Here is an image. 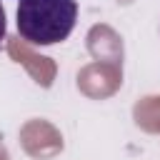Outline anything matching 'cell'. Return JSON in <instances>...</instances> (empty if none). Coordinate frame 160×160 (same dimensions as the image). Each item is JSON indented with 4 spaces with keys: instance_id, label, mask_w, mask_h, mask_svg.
I'll use <instances>...</instances> for the list:
<instances>
[{
    "instance_id": "6da1fadb",
    "label": "cell",
    "mask_w": 160,
    "mask_h": 160,
    "mask_svg": "<svg viewBox=\"0 0 160 160\" xmlns=\"http://www.w3.org/2000/svg\"><path fill=\"white\" fill-rule=\"evenodd\" d=\"M18 32L32 45H55L65 40L78 20L75 0H20Z\"/></svg>"
},
{
    "instance_id": "7a4b0ae2",
    "label": "cell",
    "mask_w": 160,
    "mask_h": 160,
    "mask_svg": "<svg viewBox=\"0 0 160 160\" xmlns=\"http://www.w3.org/2000/svg\"><path fill=\"white\" fill-rule=\"evenodd\" d=\"M5 30H8V28H5V10H2V5H0V42L5 40Z\"/></svg>"
}]
</instances>
